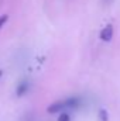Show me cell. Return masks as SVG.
<instances>
[{"label":"cell","instance_id":"obj_7","mask_svg":"<svg viewBox=\"0 0 120 121\" xmlns=\"http://www.w3.org/2000/svg\"><path fill=\"white\" fill-rule=\"evenodd\" d=\"M1 75H3V70H1V69H0V76H1Z\"/></svg>","mask_w":120,"mask_h":121},{"label":"cell","instance_id":"obj_3","mask_svg":"<svg viewBox=\"0 0 120 121\" xmlns=\"http://www.w3.org/2000/svg\"><path fill=\"white\" fill-rule=\"evenodd\" d=\"M28 82L27 80H21L18 85H17V89H16V96L17 97H23L27 91H28Z\"/></svg>","mask_w":120,"mask_h":121},{"label":"cell","instance_id":"obj_2","mask_svg":"<svg viewBox=\"0 0 120 121\" xmlns=\"http://www.w3.org/2000/svg\"><path fill=\"white\" fill-rule=\"evenodd\" d=\"M113 34H115L113 26H112V24H107V26H105V27L102 28L100 34H99V38H100L103 42H110L112 38H113Z\"/></svg>","mask_w":120,"mask_h":121},{"label":"cell","instance_id":"obj_4","mask_svg":"<svg viewBox=\"0 0 120 121\" xmlns=\"http://www.w3.org/2000/svg\"><path fill=\"white\" fill-rule=\"evenodd\" d=\"M97 117H99L100 121H109V114H107V111L105 108H100L97 111Z\"/></svg>","mask_w":120,"mask_h":121},{"label":"cell","instance_id":"obj_6","mask_svg":"<svg viewBox=\"0 0 120 121\" xmlns=\"http://www.w3.org/2000/svg\"><path fill=\"white\" fill-rule=\"evenodd\" d=\"M7 20H9V16L7 14H3V16H0V28L7 23Z\"/></svg>","mask_w":120,"mask_h":121},{"label":"cell","instance_id":"obj_5","mask_svg":"<svg viewBox=\"0 0 120 121\" xmlns=\"http://www.w3.org/2000/svg\"><path fill=\"white\" fill-rule=\"evenodd\" d=\"M58 121H71V116L66 113V111H62L58 117Z\"/></svg>","mask_w":120,"mask_h":121},{"label":"cell","instance_id":"obj_1","mask_svg":"<svg viewBox=\"0 0 120 121\" xmlns=\"http://www.w3.org/2000/svg\"><path fill=\"white\" fill-rule=\"evenodd\" d=\"M79 104H81V100L78 97H69V99H65V100H57V101H54L52 104H50L47 107V111L50 114L62 113V111H66L69 108H78Z\"/></svg>","mask_w":120,"mask_h":121}]
</instances>
